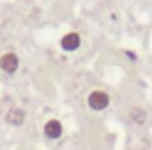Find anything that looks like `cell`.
Masks as SVG:
<instances>
[{
	"label": "cell",
	"instance_id": "obj_6",
	"mask_svg": "<svg viewBox=\"0 0 152 150\" xmlns=\"http://www.w3.org/2000/svg\"><path fill=\"white\" fill-rule=\"evenodd\" d=\"M129 118L136 124V125H143L147 122V113L143 111L142 108H133L131 113H129Z\"/></svg>",
	"mask_w": 152,
	"mask_h": 150
},
{
	"label": "cell",
	"instance_id": "obj_7",
	"mask_svg": "<svg viewBox=\"0 0 152 150\" xmlns=\"http://www.w3.org/2000/svg\"><path fill=\"white\" fill-rule=\"evenodd\" d=\"M126 55H127L131 60H136V57H134V53H133V51H126Z\"/></svg>",
	"mask_w": 152,
	"mask_h": 150
},
{
	"label": "cell",
	"instance_id": "obj_1",
	"mask_svg": "<svg viewBox=\"0 0 152 150\" xmlns=\"http://www.w3.org/2000/svg\"><path fill=\"white\" fill-rule=\"evenodd\" d=\"M108 104H110V95H108L106 92H103V90H94V92H90V95H88V106H90L92 110L103 111V110L108 108Z\"/></svg>",
	"mask_w": 152,
	"mask_h": 150
},
{
	"label": "cell",
	"instance_id": "obj_5",
	"mask_svg": "<svg viewBox=\"0 0 152 150\" xmlns=\"http://www.w3.org/2000/svg\"><path fill=\"white\" fill-rule=\"evenodd\" d=\"M5 120L11 124V125H21L23 124V120H25V111L21 110V108H11L7 115H5Z\"/></svg>",
	"mask_w": 152,
	"mask_h": 150
},
{
	"label": "cell",
	"instance_id": "obj_3",
	"mask_svg": "<svg viewBox=\"0 0 152 150\" xmlns=\"http://www.w3.org/2000/svg\"><path fill=\"white\" fill-rule=\"evenodd\" d=\"M20 67V60L14 53H5L0 57V69L7 74H14Z\"/></svg>",
	"mask_w": 152,
	"mask_h": 150
},
{
	"label": "cell",
	"instance_id": "obj_4",
	"mask_svg": "<svg viewBox=\"0 0 152 150\" xmlns=\"http://www.w3.org/2000/svg\"><path fill=\"white\" fill-rule=\"evenodd\" d=\"M80 42H81V39L80 36L76 34V32H69V34H66L62 41H60V44H62V48L66 50V51H75L80 48Z\"/></svg>",
	"mask_w": 152,
	"mask_h": 150
},
{
	"label": "cell",
	"instance_id": "obj_2",
	"mask_svg": "<svg viewBox=\"0 0 152 150\" xmlns=\"http://www.w3.org/2000/svg\"><path fill=\"white\" fill-rule=\"evenodd\" d=\"M42 133H44V136L50 138V140H58V138L62 136V133H64V127H62L60 120L51 118V120H48V122L44 124Z\"/></svg>",
	"mask_w": 152,
	"mask_h": 150
}]
</instances>
